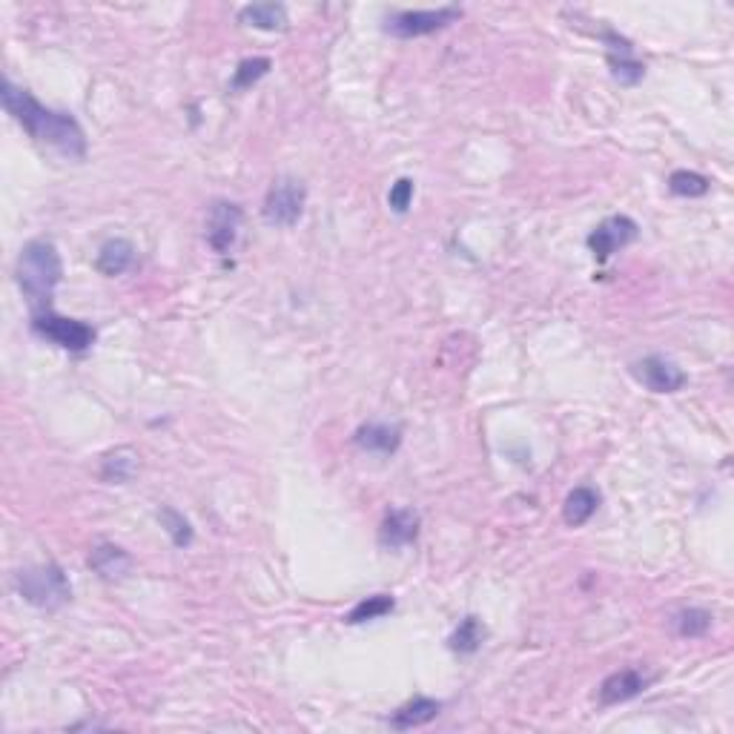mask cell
Listing matches in <instances>:
<instances>
[{"label":"cell","mask_w":734,"mask_h":734,"mask_svg":"<svg viewBox=\"0 0 734 734\" xmlns=\"http://www.w3.org/2000/svg\"><path fill=\"white\" fill-rule=\"evenodd\" d=\"M0 98H3V109L35 141H41L46 147L58 150L66 158H75V161H84L87 158V135H84L81 124L69 112H58V109L44 107L26 89L15 87L9 78L0 87Z\"/></svg>","instance_id":"6da1fadb"},{"label":"cell","mask_w":734,"mask_h":734,"mask_svg":"<svg viewBox=\"0 0 734 734\" xmlns=\"http://www.w3.org/2000/svg\"><path fill=\"white\" fill-rule=\"evenodd\" d=\"M15 279L32 307V316L52 310V296L64 279V261H61L58 247L46 238L29 241L18 256Z\"/></svg>","instance_id":"7a4b0ae2"},{"label":"cell","mask_w":734,"mask_h":734,"mask_svg":"<svg viewBox=\"0 0 734 734\" xmlns=\"http://www.w3.org/2000/svg\"><path fill=\"white\" fill-rule=\"evenodd\" d=\"M15 588L26 603L44 608V611H55V608L69 603V597H72V585L66 580V574L52 562L29 565V568L18 571Z\"/></svg>","instance_id":"3957f363"},{"label":"cell","mask_w":734,"mask_h":734,"mask_svg":"<svg viewBox=\"0 0 734 734\" xmlns=\"http://www.w3.org/2000/svg\"><path fill=\"white\" fill-rule=\"evenodd\" d=\"M32 330L52 342V345L64 347L69 353H84L95 345L98 333L95 327L81 319H69V316H58L55 310H46V313H35L32 316Z\"/></svg>","instance_id":"277c9868"},{"label":"cell","mask_w":734,"mask_h":734,"mask_svg":"<svg viewBox=\"0 0 734 734\" xmlns=\"http://www.w3.org/2000/svg\"><path fill=\"white\" fill-rule=\"evenodd\" d=\"M304 201H307V187L293 175H281L273 181V187L267 190L261 216L273 227H293L299 224L304 213Z\"/></svg>","instance_id":"5b68a950"},{"label":"cell","mask_w":734,"mask_h":734,"mask_svg":"<svg viewBox=\"0 0 734 734\" xmlns=\"http://www.w3.org/2000/svg\"><path fill=\"white\" fill-rule=\"evenodd\" d=\"M462 18L459 6H442V9H405V12H390L385 18V32L393 38H422L445 29L448 23Z\"/></svg>","instance_id":"8992f818"},{"label":"cell","mask_w":734,"mask_h":734,"mask_svg":"<svg viewBox=\"0 0 734 734\" xmlns=\"http://www.w3.org/2000/svg\"><path fill=\"white\" fill-rule=\"evenodd\" d=\"M640 236V227L631 216H608L600 221L591 236H588V250L594 253L597 261H608L614 253H620L623 247H628L634 238Z\"/></svg>","instance_id":"52a82bcc"},{"label":"cell","mask_w":734,"mask_h":734,"mask_svg":"<svg viewBox=\"0 0 734 734\" xmlns=\"http://www.w3.org/2000/svg\"><path fill=\"white\" fill-rule=\"evenodd\" d=\"M241 221H244V213L233 201L218 198V201L210 204V210H207V233L204 236H207V244L216 250L218 256H227L236 247Z\"/></svg>","instance_id":"ba28073f"},{"label":"cell","mask_w":734,"mask_h":734,"mask_svg":"<svg viewBox=\"0 0 734 734\" xmlns=\"http://www.w3.org/2000/svg\"><path fill=\"white\" fill-rule=\"evenodd\" d=\"M631 373L651 393H677V390L689 382V376L683 373V367L666 359V356H646V359H640V362L631 365Z\"/></svg>","instance_id":"9c48e42d"},{"label":"cell","mask_w":734,"mask_h":734,"mask_svg":"<svg viewBox=\"0 0 734 734\" xmlns=\"http://www.w3.org/2000/svg\"><path fill=\"white\" fill-rule=\"evenodd\" d=\"M603 41L608 46V66H611L614 81H620L623 87L640 84L643 75H646V66H643V61H637L634 46L628 44L623 35H617V32H605Z\"/></svg>","instance_id":"30bf717a"},{"label":"cell","mask_w":734,"mask_h":734,"mask_svg":"<svg viewBox=\"0 0 734 734\" xmlns=\"http://www.w3.org/2000/svg\"><path fill=\"white\" fill-rule=\"evenodd\" d=\"M419 525L422 519L411 508H393L388 517L382 519V528H379V545L388 548V551H399V548H408L419 537Z\"/></svg>","instance_id":"8fae6325"},{"label":"cell","mask_w":734,"mask_h":734,"mask_svg":"<svg viewBox=\"0 0 734 734\" xmlns=\"http://www.w3.org/2000/svg\"><path fill=\"white\" fill-rule=\"evenodd\" d=\"M651 686V677L643 674L640 669H623L608 674L600 686V703L603 706H617V703H626L631 697L643 694Z\"/></svg>","instance_id":"7c38bea8"},{"label":"cell","mask_w":734,"mask_h":734,"mask_svg":"<svg viewBox=\"0 0 734 734\" xmlns=\"http://www.w3.org/2000/svg\"><path fill=\"white\" fill-rule=\"evenodd\" d=\"M353 442L370 451V454H396L402 445V431L396 425H385V422H365L359 431L353 433Z\"/></svg>","instance_id":"4fadbf2b"},{"label":"cell","mask_w":734,"mask_h":734,"mask_svg":"<svg viewBox=\"0 0 734 734\" xmlns=\"http://www.w3.org/2000/svg\"><path fill=\"white\" fill-rule=\"evenodd\" d=\"M132 264H135V244L127 238H109L101 244V250L95 256V270L101 276H109V279L127 273Z\"/></svg>","instance_id":"5bb4252c"},{"label":"cell","mask_w":734,"mask_h":734,"mask_svg":"<svg viewBox=\"0 0 734 734\" xmlns=\"http://www.w3.org/2000/svg\"><path fill=\"white\" fill-rule=\"evenodd\" d=\"M89 568H92L101 580H121V577L132 568V557L124 551V548H118V545H112V542H101V545L89 554Z\"/></svg>","instance_id":"9a60e30c"},{"label":"cell","mask_w":734,"mask_h":734,"mask_svg":"<svg viewBox=\"0 0 734 734\" xmlns=\"http://www.w3.org/2000/svg\"><path fill=\"white\" fill-rule=\"evenodd\" d=\"M442 712V703L431 700V697H413L411 703H405L402 709H396L390 717V726L399 729V732H408V729H419L425 723H431L436 714Z\"/></svg>","instance_id":"2e32d148"},{"label":"cell","mask_w":734,"mask_h":734,"mask_svg":"<svg viewBox=\"0 0 734 734\" xmlns=\"http://www.w3.org/2000/svg\"><path fill=\"white\" fill-rule=\"evenodd\" d=\"M597 508H600V494L588 485H580L562 502V519H565V525L580 528L597 514Z\"/></svg>","instance_id":"e0dca14e"},{"label":"cell","mask_w":734,"mask_h":734,"mask_svg":"<svg viewBox=\"0 0 734 734\" xmlns=\"http://www.w3.org/2000/svg\"><path fill=\"white\" fill-rule=\"evenodd\" d=\"M244 26H256L264 32H284L287 29V9L281 3H250L238 12Z\"/></svg>","instance_id":"ac0fdd59"},{"label":"cell","mask_w":734,"mask_h":734,"mask_svg":"<svg viewBox=\"0 0 734 734\" xmlns=\"http://www.w3.org/2000/svg\"><path fill=\"white\" fill-rule=\"evenodd\" d=\"M138 471V454L132 448H118L112 454L104 456V465H101V479L107 482H130Z\"/></svg>","instance_id":"d6986e66"},{"label":"cell","mask_w":734,"mask_h":734,"mask_svg":"<svg viewBox=\"0 0 734 734\" xmlns=\"http://www.w3.org/2000/svg\"><path fill=\"white\" fill-rule=\"evenodd\" d=\"M396 608V600L388 597V594H373L367 600H359V603L350 608V614L345 617L347 626H362L367 620H379Z\"/></svg>","instance_id":"ffe728a7"},{"label":"cell","mask_w":734,"mask_h":734,"mask_svg":"<svg viewBox=\"0 0 734 734\" xmlns=\"http://www.w3.org/2000/svg\"><path fill=\"white\" fill-rule=\"evenodd\" d=\"M482 640H485V626H482V620H479V617H465V620L454 628L448 646H451V651H456V654H474L476 648L482 646Z\"/></svg>","instance_id":"44dd1931"},{"label":"cell","mask_w":734,"mask_h":734,"mask_svg":"<svg viewBox=\"0 0 734 734\" xmlns=\"http://www.w3.org/2000/svg\"><path fill=\"white\" fill-rule=\"evenodd\" d=\"M270 69H273V61H270V58H244V61L236 66V72H233L230 89H233V92H244V89L256 87Z\"/></svg>","instance_id":"7402d4cb"},{"label":"cell","mask_w":734,"mask_h":734,"mask_svg":"<svg viewBox=\"0 0 734 734\" xmlns=\"http://www.w3.org/2000/svg\"><path fill=\"white\" fill-rule=\"evenodd\" d=\"M709 178L700 173H691V170H674L669 178V190L680 198H700V195L709 193Z\"/></svg>","instance_id":"603a6c76"},{"label":"cell","mask_w":734,"mask_h":734,"mask_svg":"<svg viewBox=\"0 0 734 734\" xmlns=\"http://www.w3.org/2000/svg\"><path fill=\"white\" fill-rule=\"evenodd\" d=\"M674 626L680 637H703L712 628V614L703 608H686L674 617Z\"/></svg>","instance_id":"cb8c5ba5"},{"label":"cell","mask_w":734,"mask_h":734,"mask_svg":"<svg viewBox=\"0 0 734 734\" xmlns=\"http://www.w3.org/2000/svg\"><path fill=\"white\" fill-rule=\"evenodd\" d=\"M158 519H161V525L167 528V534L173 537V545L187 548V545L193 542V525L181 517L175 508H161V511H158Z\"/></svg>","instance_id":"d4e9b609"},{"label":"cell","mask_w":734,"mask_h":734,"mask_svg":"<svg viewBox=\"0 0 734 734\" xmlns=\"http://www.w3.org/2000/svg\"><path fill=\"white\" fill-rule=\"evenodd\" d=\"M413 201V181L411 178H399L388 193V204L393 213H405Z\"/></svg>","instance_id":"484cf974"}]
</instances>
